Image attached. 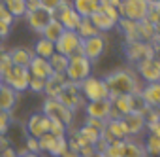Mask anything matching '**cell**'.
<instances>
[{"label": "cell", "instance_id": "obj_13", "mask_svg": "<svg viewBox=\"0 0 160 157\" xmlns=\"http://www.w3.org/2000/svg\"><path fill=\"white\" fill-rule=\"evenodd\" d=\"M27 21H28V27L34 30V32H38V34H42L43 32V29L49 25V21L55 17L53 15V12H49V10H45V8H38V10H34V12H27Z\"/></svg>", "mask_w": 160, "mask_h": 157}, {"label": "cell", "instance_id": "obj_37", "mask_svg": "<svg viewBox=\"0 0 160 157\" xmlns=\"http://www.w3.org/2000/svg\"><path fill=\"white\" fill-rule=\"evenodd\" d=\"M147 21H151L154 29H160V2H149Z\"/></svg>", "mask_w": 160, "mask_h": 157}, {"label": "cell", "instance_id": "obj_39", "mask_svg": "<svg viewBox=\"0 0 160 157\" xmlns=\"http://www.w3.org/2000/svg\"><path fill=\"white\" fill-rule=\"evenodd\" d=\"M12 66H13V62H12L10 51H0V78H2Z\"/></svg>", "mask_w": 160, "mask_h": 157}, {"label": "cell", "instance_id": "obj_38", "mask_svg": "<svg viewBox=\"0 0 160 157\" xmlns=\"http://www.w3.org/2000/svg\"><path fill=\"white\" fill-rule=\"evenodd\" d=\"M66 149H68V138L66 136H58L57 142H55V146H53V149L49 151V155L51 157H62V153Z\"/></svg>", "mask_w": 160, "mask_h": 157}, {"label": "cell", "instance_id": "obj_6", "mask_svg": "<svg viewBox=\"0 0 160 157\" xmlns=\"http://www.w3.org/2000/svg\"><path fill=\"white\" fill-rule=\"evenodd\" d=\"M81 95L87 102L91 100H102V99H109V91H108V85L102 78H96V76H89L87 80H83L81 84Z\"/></svg>", "mask_w": 160, "mask_h": 157}, {"label": "cell", "instance_id": "obj_5", "mask_svg": "<svg viewBox=\"0 0 160 157\" xmlns=\"http://www.w3.org/2000/svg\"><path fill=\"white\" fill-rule=\"evenodd\" d=\"M64 106H68L70 110H79V108H85V99H83V95H81V85L79 84H75V82H64V85H62V89H60V93H58V97H57Z\"/></svg>", "mask_w": 160, "mask_h": 157}, {"label": "cell", "instance_id": "obj_34", "mask_svg": "<svg viewBox=\"0 0 160 157\" xmlns=\"http://www.w3.org/2000/svg\"><path fill=\"white\" fill-rule=\"evenodd\" d=\"M57 138L58 136H55V134H51V133H45L43 136H40L38 138V144H40V153H49L51 149H53V146H55V142H57Z\"/></svg>", "mask_w": 160, "mask_h": 157}, {"label": "cell", "instance_id": "obj_51", "mask_svg": "<svg viewBox=\"0 0 160 157\" xmlns=\"http://www.w3.org/2000/svg\"><path fill=\"white\" fill-rule=\"evenodd\" d=\"M10 29H12V25H6V23H2V21H0V34H2L4 38L10 34Z\"/></svg>", "mask_w": 160, "mask_h": 157}, {"label": "cell", "instance_id": "obj_42", "mask_svg": "<svg viewBox=\"0 0 160 157\" xmlns=\"http://www.w3.org/2000/svg\"><path fill=\"white\" fill-rule=\"evenodd\" d=\"M49 133H51V134H55V136H66V133H68V127H66V125H62L60 121H53V119H51Z\"/></svg>", "mask_w": 160, "mask_h": 157}, {"label": "cell", "instance_id": "obj_3", "mask_svg": "<svg viewBox=\"0 0 160 157\" xmlns=\"http://www.w3.org/2000/svg\"><path fill=\"white\" fill-rule=\"evenodd\" d=\"M91 70H92V62L83 55V53H77V55H72L70 57V62H68V68H66V80L68 82H75V84H81L83 80L91 76Z\"/></svg>", "mask_w": 160, "mask_h": 157}, {"label": "cell", "instance_id": "obj_44", "mask_svg": "<svg viewBox=\"0 0 160 157\" xmlns=\"http://www.w3.org/2000/svg\"><path fill=\"white\" fill-rule=\"evenodd\" d=\"M0 21L6 23V25H12V23H13V17L10 15V12H8L6 6H4V0H0Z\"/></svg>", "mask_w": 160, "mask_h": 157}, {"label": "cell", "instance_id": "obj_22", "mask_svg": "<svg viewBox=\"0 0 160 157\" xmlns=\"http://www.w3.org/2000/svg\"><path fill=\"white\" fill-rule=\"evenodd\" d=\"M72 8L81 17H91L100 10V0H73Z\"/></svg>", "mask_w": 160, "mask_h": 157}, {"label": "cell", "instance_id": "obj_50", "mask_svg": "<svg viewBox=\"0 0 160 157\" xmlns=\"http://www.w3.org/2000/svg\"><path fill=\"white\" fill-rule=\"evenodd\" d=\"M147 129H149V134H154V136H158V138H160V123H154V125H149Z\"/></svg>", "mask_w": 160, "mask_h": 157}, {"label": "cell", "instance_id": "obj_14", "mask_svg": "<svg viewBox=\"0 0 160 157\" xmlns=\"http://www.w3.org/2000/svg\"><path fill=\"white\" fill-rule=\"evenodd\" d=\"M85 112H87V117L108 121L109 119V112H111V100L109 99H102V100L85 102Z\"/></svg>", "mask_w": 160, "mask_h": 157}, {"label": "cell", "instance_id": "obj_2", "mask_svg": "<svg viewBox=\"0 0 160 157\" xmlns=\"http://www.w3.org/2000/svg\"><path fill=\"white\" fill-rule=\"evenodd\" d=\"M42 114L47 116L49 119L53 121H60L62 125L66 127H72L73 125V110H70L68 106H64L58 99H47L43 100V106H42Z\"/></svg>", "mask_w": 160, "mask_h": 157}, {"label": "cell", "instance_id": "obj_55", "mask_svg": "<svg viewBox=\"0 0 160 157\" xmlns=\"http://www.w3.org/2000/svg\"><path fill=\"white\" fill-rule=\"evenodd\" d=\"M2 40H4V36H2V34H0V44H2Z\"/></svg>", "mask_w": 160, "mask_h": 157}, {"label": "cell", "instance_id": "obj_33", "mask_svg": "<svg viewBox=\"0 0 160 157\" xmlns=\"http://www.w3.org/2000/svg\"><path fill=\"white\" fill-rule=\"evenodd\" d=\"M77 34L81 36V38H89V36H96V34H100V32L96 30V27L92 25V21H91L89 17H83V19H81V23H79Z\"/></svg>", "mask_w": 160, "mask_h": 157}, {"label": "cell", "instance_id": "obj_29", "mask_svg": "<svg viewBox=\"0 0 160 157\" xmlns=\"http://www.w3.org/2000/svg\"><path fill=\"white\" fill-rule=\"evenodd\" d=\"M145 155V148L141 142L134 140V138H126L124 140V153L122 157H143Z\"/></svg>", "mask_w": 160, "mask_h": 157}, {"label": "cell", "instance_id": "obj_56", "mask_svg": "<svg viewBox=\"0 0 160 157\" xmlns=\"http://www.w3.org/2000/svg\"><path fill=\"white\" fill-rule=\"evenodd\" d=\"M2 85H4V84H2V80H0V89H2Z\"/></svg>", "mask_w": 160, "mask_h": 157}, {"label": "cell", "instance_id": "obj_1", "mask_svg": "<svg viewBox=\"0 0 160 157\" xmlns=\"http://www.w3.org/2000/svg\"><path fill=\"white\" fill-rule=\"evenodd\" d=\"M104 82L109 91V99L124 97V95H138L141 91V85L138 82V76L130 68H119L113 70L104 78Z\"/></svg>", "mask_w": 160, "mask_h": 157}, {"label": "cell", "instance_id": "obj_40", "mask_svg": "<svg viewBox=\"0 0 160 157\" xmlns=\"http://www.w3.org/2000/svg\"><path fill=\"white\" fill-rule=\"evenodd\" d=\"M10 127H12V112L0 110V134H8Z\"/></svg>", "mask_w": 160, "mask_h": 157}, {"label": "cell", "instance_id": "obj_35", "mask_svg": "<svg viewBox=\"0 0 160 157\" xmlns=\"http://www.w3.org/2000/svg\"><path fill=\"white\" fill-rule=\"evenodd\" d=\"M143 148H145V153H149V155H158V153H160V138L154 136V134H149V136L145 138Z\"/></svg>", "mask_w": 160, "mask_h": 157}, {"label": "cell", "instance_id": "obj_54", "mask_svg": "<svg viewBox=\"0 0 160 157\" xmlns=\"http://www.w3.org/2000/svg\"><path fill=\"white\" fill-rule=\"evenodd\" d=\"M143 157H158V155H149V153H145Z\"/></svg>", "mask_w": 160, "mask_h": 157}, {"label": "cell", "instance_id": "obj_49", "mask_svg": "<svg viewBox=\"0 0 160 157\" xmlns=\"http://www.w3.org/2000/svg\"><path fill=\"white\" fill-rule=\"evenodd\" d=\"M12 144H10V140H8V136L6 134H0V153H2L6 148H10Z\"/></svg>", "mask_w": 160, "mask_h": 157}, {"label": "cell", "instance_id": "obj_7", "mask_svg": "<svg viewBox=\"0 0 160 157\" xmlns=\"http://www.w3.org/2000/svg\"><path fill=\"white\" fill-rule=\"evenodd\" d=\"M81 44H83V38L77 34V30H64L62 36L55 42V49L60 55L72 57L81 53Z\"/></svg>", "mask_w": 160, "mask_h": 157}, {"label": "cell", "instance_id": "obj_28", "mask_svg": "<svg viewBox=\"0 0 160 157\" xmlns=\"http://www.w3.org/2000/svg\"><path fill=\"white\" fill-rule=\"evenodd\" d=\"M4 6L13 19L27 15V0H4Z\"/></svg>", "mask_w": 160, "mask_h": 157}, {"label": "cell", "instance_id": "obj_4", "mask_svg": "<svg viewBox=\"0 0 160 157\" xmlns=\"http://www.w3.org/2000/svg\"><path fill=\"white\" fill-rule=\"evenodd\" d=\"M2 84L4 85H8V87H12L15 93H23V91H28V82H30V72H28V68L27 66H17V64H13L2 78Z\"/></svg>", "mask_w": 160, "mask_h": 157}, {"label": "cell", "instance_id": "obj_8", "mask_svg": "<svg viewBox=\"0 0 160 157\" xmlns=\"http://www.w3.org/2000/svg\"><path fill=\"white\" fill-rule=\"evenodd\" d=\"M149 2L147 0H121L119 15L130 21H143L147 19Z\"/></svg>", "mask_w": 160, "mask_h": 157}, {"label": "cell", "instance_id": "obj_45", "mask_svg": "<svg viewBox=\"0 0 160 157\" xmlns=\"http://www.w3.org/2000/svg\"><path fill=\"white\" fill-rule=\"evenodd\" d=\"M38 2H40V6L42 8H45V10H49V12H57V8L60 6V2H62V0H38Z\"/></svg>", "mask_w": 160, "mask_h": 157}, {"label": "cell", "instance_id": "obj_52", "mask_svg": "<svg viewBox=\"0 0 160 157\" xmlns=\"http://www.w3.org/2000/svg\"><path fill=\"white\" fill-rule=\"evenodd\" d=\"M152 47H154V53H156V57H160V36L152 42Z\"/></svg>", "mask_w": 160, "mask_h": 157}, {"label": "cell", "instance_id": "obj_18", "mask_svg": "<svg viewBox=\"0 0 160 157\" xmlns=\"http://www.w3.org/2000/svg\"><path fill=\"white\" fill-rule=\"evenodd\" d=\"M122 119H124V123H126V127H128V134H130V138L143 134V131L147 129L145 116H141V114H136V112H132V114L124 116Z\"/></svg>", "mask_w": 160, "mask_h": 157}, {"label": "cell", "instance_id": "obj_19", "mask_svg": "<svg viewBox=\"0 0 160 157\" xmlns=\"http://www.w3.org/2000/svg\"><path fill=\"white\" fill-rule=\"evenodd\" d=\"M106 133L111 134L115 140H126L130 138L128 134V127L124 123V119H108V125H106Z\"/></svg>", "mask_w": 160, "mask_h": 157}, {"label": "cell", "instance_id": "obj_53", "mask_svg": "<svg viewBox=\"0 0 160 157\" xmlns=\"http://www.w3.org/2000/svg\"><path fill=\"white\" fill-rule=\"evenodd\" d=\"M62 157H79V153H77V151H72V149H66V151L62 153Z\"/></svg>", "mask_w": 160, "mask_h": 157}, {"label": "cell", "instance_id": "obj_36", "mask_svg": "<svg viewBox=\"0 0 160 157\" xmlns=\"http://www.w3.org/2000/svg\"><path fill=\"white\" fill-rule=\"evenodd\" d=\"M122 153H124V140H113L109 142L104 157H122Z\"/></svg>", "mask_w": 160, "mask_h": 157}, {"label": "cell", "instance_id": "obj_16", "mask_svg": "<svg viewBox=\"0 0 160 157\" xmlns=\"http://www.w3.org/2000/svg\"><path fill=\"white\" fill-rule=\"evenodd\" d=\"M53 15H55V19L60 21V25L64 27V30H77L79 29V23H81V19H83L72 6H68L66 10L55 12Z\"/></svg>", "mask_w": 160, "mask_h": 157}, {"label": "cell", "instance_id": "obj_21", "mask_svg": "<svg viewBox=\"0 0 160 157\" xmlns=\"http://www.w3.org/2000/svg\"><path fill=\"white\" fill-rule=\"evenodd\" d=\"M91 21H92V25L96 27V30L102 34V32H108V30H113L115 27H117V23L119 21H115V19H111L109 15H106L104 12H96V14H92L91 17H89Z\"/></svg>", "mask_w": 160, "mask_h": 157}, {"label": "cell", "instance_id": "obj_32", "mask_svg": "<svg viewBox=\"0 0 160 157\" xmlns=\"http://www.w3.org/2000/svg\"><path fill=\"white\" fill-rule=\"evenodd\" d=\"M49 62H51V66H53V70H55V72H58V74H64V72H66V68H68L70 57H66V55H60V53H57V51H55V53L51 55Z\"/></svg>", "mask_w": 160, "mask_h": 157}, {"label": "cell", "instance_id": "obj_20", "mask_svg": "<svg viewBox=\"0 0 160 157\" xmlns=\"http://www.w3.org/2000/svg\"><path fill=\"white\" fill-rule=\"evenodd\" d=\"M64 82H66V74H58V72H55L49 80H45V91L43 93L47 95V99H57Z\"/></svg>", "mask_w": 160, "mask_h": 157}, {"label": "cell", "instance_id": "obj_30", "mask_svg": "<svg viewBox=\"0 0 160 157\" xmlns=\"http://www.w3.org/2000/svg\"><path fill=\"white\" fill-rule=\"evenodd\" d=\"M138 27H139V38H141L143 42L152 44V42L156 40V30H154V25H152L151 21L143 19V21L138 23Z\"/></svg>", "mask_w": 160, "mask_h": 157}, {"label": "cell", "instance_id": "obj_26", "mask_svg": "<svg viewBox=\"0 0 160 157\" xmlns=\"http://www.w3.org/2000/svg\"><path fill=\"white\" fill-rule=\"evenodd\" d=\"M62 32H64V27L60 25V21H58V19H55V17H53V19L49 21V25L43 29L42 36H43L45 40H49V42H53V44H55V42L62 36Z\"/></svg>", "mask_w": 160, "mask_h": 157}, {"label": "cell", "instance_id": "obj_27", "mask_svg": "<svg viewBox=\"0 0 160 157\" xmlns=\"http://www.w3.org/2000/svg\"><path fill=\"white\" fill-rule=\"evenodd\" d=\"M32 51H34V55H36V57L51 59V55H53L57 49H55V44H53V42H49V40H45V38L42 36V38L34 44V49H32Z\"/></svg>", "mask_w": 160, "mask_h": 157}, {"label": "cell", "instance_id": "obj_47", "mask_svg": "<svg viewBox=\"0 0 160 157\" xmlns=\"http://www.w3.org/2000/svg\"><path fill=\"white\" fill-rule=\"evenodd\" d=\"M17 157H42V153H32V151H27V148H21L17 151Z\"/></svg>", "mask_w": 160, "mask_h": 157}, {"label": "cell", "instance_id": "obj_15", "mask_svg": "<svg viewBox=\"0 0 160 157\" xmlns=\"http://www.w3.org/2000/svg\"><path fill=\"white\" fill-rule=\"evenodd\" d=\"M28 72H30V76L42 78V80H49V78L55 74V70H53L49 59L36 57V55L32 57V61H30V64H28Z\"/></svg>", "mask_w": 160, "mask_h": 157}, {"label": "cell", "instance_id": "obj_57", "mask_svg": "<svg viewBox=\"0 0 160 157\" xmlns=\"http://www.w3.org/2000/svg\"><path fill=\"white\" fill-rule=\"evenodd\" d=\"M94 157H104V155H98V153H96V155H94Z\"/></svg>", "mask_w": 160, "mask_h": 157}, {"label": "cell", "instance_id": "obj_41", "mask_svg": "<svg viewBox=\"0 0 160 157\" xmlns=\"http://www.w3.org/2000/svg\"><path fill=\"white\" fill-rule=\"evenodd\" d=\"M28 91H32V93H43V91H45V80L30 76V82H28Z\"/></svg>", "mask_w": 160, "mask_h": 157}, {"label": "cell", "instance_id": "obj_12", "mask_svg": "<svg viewBox=\"0 0 160 157\" xmlns=\"http://www.w3.org/2000/svg\"><path fill=\"white\" fill-rule=\"evenodd\" d=\"M49 127H51V119L47 116H43V114H32L28 117V121L25 123L27 134L34 136V138H40L45 133H49Z\"/></svg>", "mask_w": 160, "mask_h": 157}, {"label": "cell", "instance_id": "obj_43", "mask_svg": "<svg viewBox=\"0 0 160 157\" xmlns=\"http://www.w3.org/2000/svg\"><path fill=\"white\" fill-rule=\"evenodd\" d=\"M25 148H27V151L40 153V144H38V138H34V136H27V138H25Z\"/></svg>", "mask_w": 160, "mask_h": 157}, {"label": "cell", "instance_id": "obj_59", "mask_svg": "<svg viewBox=\"0 0 160 157\" xmlns=\"http://www.w3.org/2000/svg\"><path fill=\"white\" fill-rule=\"evenodd\" d=\"M158 157H160V153H158Z\"/></svg>", "mask_w": 160, "mask_h": 157}, {"label": "cell", "instance_id": "obj_24", "mask_svg": "<svg viewBox=\"0 0 160 157\" xmlns=\"http://www.w3.org/2000/svg\"><path fill=\"white\" fill-rule=\"evenodd\" d=\"M138 23L139 21H130V19H124V17L119 19L117 27H121L122 34L126 36V42H138V40H141L139 38V27H138Z\"/></svg>", "mask_w": 160, "mask_h": 157}, {"label": "cell", "instance_id": "obj_25", "mask_svg": "<svg viewBox=\"0 0 160 157\" xmlns=\"http://www.w3.org/2000/svg\"><path fill=\"white\" fill-rule=\"evenodd\" d=\"M10 57H12V62L17 64V66H27L30 64L32 57H34V51L28 49V47H13L10 51Z\"/></svg>", "mask_w": 160, "mask_h": 157}, {"label": "cell", "instance_id": "obj_17", "mask_svg": "<svg viewBox=\"0 0 160 157\" xmlns=\"http://www.w3.org/2000/svg\"><path fill=\"white\" fill-rule=\"evenodd\" d=\"M139 95L149 108H156V110L160 108V82L145 84V87H141Z\"/></svg>", "mask_w": 160, "mask_h": 157}, {"label": "cell", "instance_id": "obj_46", "mask_svg": "<svg viewBox=\"0 0 160 157\" xmlns=\"http://www.w3.org/2000/svg\"><path fill=\"white\" fill-rule=\"evenodd\" d=\"M85 125H89V127H92V129H96V131H104L106 129V125H108V121H102V119H92V117H87L85 119Z\"/></svg>", "mask_w": 160, "mask_h": 157}, {"label": "cell", "instance_id": "obj_58", "mask_svg": "<svg viewBox=\"0 0 160 157\" xmlns=\"http://www.w3.org/2000/svg\"><path fill=\"white\" fill-rule=\"evenodd\" d=\"M158 123H160V119H158Z\"/></svg>", "mask_w": 160, "mask_h": 157}, {"label": "cell", "instance_id": "obj_31", "mask_svg": "<svg viewBox=\"0 0 160 157\" xmlns=\"http://www.w3.org/2000/svg\"><path fill=\"white\" fill-rule=\"evenodd\" d=\"M111 100V106L113 110H117L122 117L132 114V104H130V95H124V97H115V99H109Z\"/></svg>", "mask_w": 160, "mask_h": 157}, {"label": "cell", "instance_id": "obj_48", "mask_svg": "<svg viewBox=\"0 0 160 157\" xmlns=\"http://www.w3.org/2000/svg\"><path fill=\"white\" fill-rule=\"evenodd\" d=\"M0 157H17V149L13 146H10V148H6L2 153H0Z\"/></svg>", "mask_w": 160, "mask_h": 157}, {"label": "cell", "instance_id": "obj_23", "mask_svg": "<svg viewBox=\"0 0 160 157\" xmlns=\"http://www.w3.org/2000/svg\"><path fill=\"white\" fill-rule=\"evenodd\" d=\"M17 99H19V93H15L8 85H2V89H0V110L2 112H12L15 108V104H17Z\"/></svg>", "mask_w": 160, "mask_h": 157}, {"label": "cell", "instance_id": "obj_10", "mask_svg": "<svg viewBox=\"0 0 160 157\" xmlns=\"http://www.w3.org/2000/svg\"><path fill=\"white\" fill-rule=\"evenodd\" d=\"M106 51V38L102 34H96V36H89V38H83V44H81V53L91 61H98L102 57V53Z\"/></svg>", "mask_w": 160, "mask_h": 157}, {"label": "cell", "instance_id": "obj_11", "mask_svg": "<svg viewBox=\"0 0 160 157\" xmlns=\"http://www.w3.org/2000/svg\"><path fill=\"white\" fill-rule=\"evenodd\" d=\"M138 74L145 84L160 82V57H151L138 62Z\"/></svg>", "mask_w": 160, "mask_h": 157}, {"label": "cell", "instance_id": "obj_9", "mask_svg": "<svg viewBox=\"0 0 160 157\" xmlns=\"http://www.w3.org/2000/svg\"><path fill=\"white\" fill-rule=\"evenodd\" d=\"M124 51H126V59H128L130 62H134V64H138V62H141V61H145V59L156 57L152 44L143 42V40H138V42H126Z\"/></svg>", "mask_w": 160, "mask_h": 157}]
</instances>
